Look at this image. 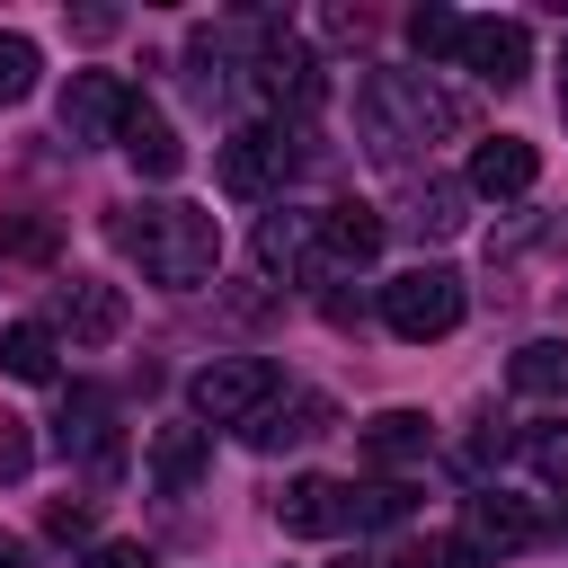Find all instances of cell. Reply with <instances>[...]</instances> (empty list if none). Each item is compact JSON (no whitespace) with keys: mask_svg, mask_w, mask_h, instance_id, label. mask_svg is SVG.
Listing matches in <instances>:
<instances>
[{"mask_svg":"<svg viewBox=\"0 0 568 568\" xmlns=\"http://www.w3.org/2000/svg\"><path fill=\"white\" fill-rule=\"evenodd\" d=\"M115 240H124V248L142 257V275L169 284V293H195V284H213V266H222V231H213L204 204H151L142 222H115Z\"/></svg>","mask_w":568,"mask_h":568,"instance_id":"6da1fadb","label":"cell"},{"mask_svg":"<svg viewBox=\"0 0 568 568\" xmlns=\"http://www.w3.org/2000/svg\"><path fill=\"white\" fill-rule=\"evenodd\" d=\"M364 124H373V151H382V160H399L408 142L453 133V124H462V106H453L444 89H426L417 71H373V80H364Z\"/></svg>","mask_w":568,"mask_h":568,"instance_id":"7a4b0ae2","label":"cell"},{"mask_svg":"<svg viewBox=\"0 0 568 568\" xmlns=\"http://www.w3.org/2000/svg\"><path fill=\"white\" fill-rule=\"evenodd\" d=\"M462 311H470V293H462V275H453V266H408V275H390V284H382V328H390V337H408V346L453 337V328H462Z\"/></svg>","mask_w":568,"mask_h":568,"instance_id":"3957f363","label":"cell"},{"mask_svg":"<svg viewBox=\"0 0 568 568\" xmlns=\"http://www.w3.org/2000/svg\"><path fill=\"white\" fill-rule=\"evenodd\" d=\"M275 390H284V373H275L266 355H222V364H204V373L186 382V408H195L204 426H248L257 408H275Z\"/></svg>","mask_w":568,"mask_h":568,"instance_id":"277c9868","label":"cell"},{"mask_svg":"<svg viewBox=\"0 0 568 568\" xmlns=\"http://www.w3.org/2000/svg\"><path fill=\"white\" fill-rule=\"evenodd\" d=\"M462 71L488 80V89H515L532 71V27L524 18H470L462 27Z\"/></svg>","mask_w":568,"mask_h":568,"instance_id":"5b68a950","label":"cell"},{"mask_svg":"<svg viewBox=\"0 0 568 568\" xmlns=\"http://www.w3.org/2000/svg\"><path fill=\"white\" fill-rule=\"evenodd\" d=\"M124 115H133V89L115 71H71V89H62V133L71 142H124Z\"/></svg>","mask_w":568,"mask_h":568,"instance_id":"8992f818","label":"cell"},{"mask_svg":"<svg viewBox=\"0 0 568 568\" xmlns=\"http://www.w3.org/2000/svg\"><path fill=\"white\" fill-rule=\"evenodd\" d=\"M275 524L284 532H302V541H328V532H355V488L346 479H284V497H275Z\"/></svg>","mask_w":568,"mask_h":568,"instance_id":"52a82bcc","label":"cell"},{"mask_svg":"<svg viewBox=\"0 0 568 568\" xmlns=\"http://www.w3.org/2000/svg\"><path fill=\"white\" fill-rule=\"evenodd\" d=\"M284 169H293V142H284V133H266V124H248V133H231V142H222V186H231L240 204L275 195V186H284Z\"/></svg>","mask_w":568,"mask_h":568,"instance_id":"ba28073f","label":"cell"},{"mask_svg":"<svg viewBox=\"0 0 568 568\" xmlns=\"http://www.w3.org/2000/svg\"><path fill=\"white\" fill-rule=\"evenodd\" d=\"M390 240V222L373 204H328L320 213V275H346V266H373Z\"/></svg>","mask_w":568,"mask_h":568,"instance_id":"9c48e42d","label":"cell"},{"mask_svg":"<svg viewBox=\"0 0 568 568\" xmlns=\"http://www.w3.org/2000/svg\"><path fill=\"white\" fill-rule=\"evenodd\" d=\"M541 524H532V506L524 497H506V488H479L470 506H462V541L479 550V559H506V550H524Z\"/></svg>","mask_w":568,"mask_h":568,"instance_id":"30bf717a","label":"cell"},{"mask_svg":"<svg viewBox=\"0 0 568 568\" xmlns=\"http://www.w3.org/2000/svg\"><path fill=\"white\" fill-rule=\"evenodd\" d=\"M257 266H266V275H320V213L275 204V213L257 222Z\"/></svg>","mask_w":568,"mask_h":568,"instance_id":"8fae6325","label":"cell"},{"mask_svg":"<svg viewBox=\"0 0 568 568\" xmlns=\"http://www.w3.org/2000/svg\"><path fill=\"white\" fill-rule=\"evenodd\" d=\"M257 89L275 98V106H293V115H311L320 98H328V80H320V62L293 44V36H275L266 53H257Z\"/></svg>","mask_w":568,"mask_h":568,"instance_id":"7c38bea8","label":"cell"},{"mask_svg":"<svg viewBox=\"0 0 568 568\" xmlns=\"http://www.w3.org/2000/svg\"><path fill=\"white\" fill-rule=\"evenodd\" d=\"M532 178H541V151L524 133H488L470 151V195H532Z\"/></svg>","mask_w":568,"mask_h":568,"instance_id":"4fadbf2b","label":"cell"},{"mask_svg":"<svg viewBox=\"0 0 568 568\" xmlns=\"http://www.w3.org/2000/svg\"><path fill=\"white\" fill-rule=\"evenodd\" d=\"M328 426H337V408H328L320 390H302V399H284V408H257V417L240 426V444L284 453V444H311V435H328Z\"/></svg>","mask_w":568,"mask_h":568,"instance_id":"5bb4252c","label":"cell"},{"mask_svg":"<svg viewBox=\"0 0 568 568\" xmlns=\"http://www.w3.org/2000/svg\"><path fill=\"white\" fill-rule=\"evenodd\" d=\"M53 311H62V328H71V346H106V337L124 328V293H115V284H89V275H71Z\"/></svg>","mask_w":568,"mask_h":568,"instance_id":"9a60e30c","label":"cell"},{"mask_svg":"<svg viewBox=\"0 0 568 568\" xmlns=\"http://www.w3.org/2000/svg\"><path fill=\"white\" fill-rule=\"evenodd\" d=\"M124 160H133L142 178H178V169H186V142H178V124H169L160 106L133 98V115H124Z\"/></svg>","mask_w":568,"mask_h":568,"instance_id":"2e32d148","label":"cell"},{"mask_svg":"<svg viewBox=\"0 0 568 568\" xmlns=\"http://www.w3.org/2000/svg\"><path fill=\"white\" fill-rule=\"evenodd\" d=\"M53 355H62V337L44 320H9L0 328V373L9 382H53Z\"/></svg>","mask_w":568,"mask_h":568,"instance_id":"e0dca14e","label":"cell"},{"mask_svg":"<svg viewBox=\"0 0 568 568\" xmlns=\"http://www.w3.org/2000/svg\"><path fill=\"white\" fill-rule=\"evenodd\" d=\"M506 382H515L524 399H568V337H532V346L506 364Z\"/></svg>","mask_w":568,"mask_h":568,"instance_id":"ac0fdd59","label":"cell"},{"mask_svg":"<svg viewBox=\"0 0 568 568\" xmlns=\"http://www.w3.org/2000/svg\"><path fill=\"white\" fill-rule=\"evenodd\" d=\"M195 470H204V426H160L151 435V479L160 488H186Z\"/></svg>","mask_w":568,"mask_h":568,"instance_id":"d6986e66","label":"cell"},{"mask_svg":"<svg viewBox=\"0 0 568 568\" xmlns=\"http://www.w3.org/2000/svg\"><path fill=\"white\" fill-rule=\"evenodd\" d=\"M364 453H373V462H417V453H426V417H417V408H382V417L364 426Z\"/></svg>","mask_w":568,"mask_h":568,"instance_id":"ffe728a7","label":"cell"},{"mask_svg":"<svg viewBox=\"0 0 568 568\" xmlns=\"http://www.w3.org/2000/svg\"><path fill=\"white\" fill-rule=\"evenodd\" d=\"M462 27L470 18H453V9H408V44H417V62H462Z\"/></svg>","mask_w":568,"mask_h":568,"instance_id":"44dd1931","label":"cell"},{"mask_svg":"<svg viewBox=\"0 0 568 568\" xmlns=\"http://www.w3.org/2000/svg\"><path fill=\"white\" fill-rule=\"evenodd\" d=\"M36 71H44V53H36V36H0V106H18V98H36Z\"/></svg>","mask_w":568,"mask_h":568,"instance_id":"7402d4cb","label":"cell"},{"mask_svg":"<svg viewBox=\"0 0 568 568\" xmlns=\"http://www.w3.org/2000/svg\"><path fill=\"white\" fill-rule=\"evenodd\" d=\"M408 222H417L426 240L462 231V186H453V178H426V186H417V213H408Z\"/></svg>","mask_w":568,"mask_h":568,"instance_id":"603a6c76","label":"cell"},{"mask_svg":"<svg viewBox=\"0 0 568 568\" xmlns=\"http://www.w3.org/2000/svg\"><path fill=\"white\" fill-rule=\"evenodd\" d=\"M524 462H532L550 488H568V426H532V435H524Z\"/></svg>","mask_w":568,"mask_h":568,"instance_id":"cb8c5ba5","label":"cell"},{"mask_svg":"<svg viewBox=\"0 0 568 568\" xmlns=\"http://www.w3.org/2000/svg\"><path fill=\"white\" fill-rule=\"evenodd\" d=\"M399 568H479V550H470L462 532H426V541H417Z\"/></svg>","mask_w":568,"mask_h":568,"instance_id":"d4e9b609","label":"cell"},{"mask_svg":"<svg viewBox=\"0 0 568 568\" xmlns=\"http://www.w3.org/2000/svg\"><path fill=\"white\" fill-rule=\"evenodd\" d=\"M399 515H408V488H390V479L355 488V532H364V524H399Z\"/></svg>","mask_w":568,"mask_h":568,"instance_id":"484cf974","label":"cell"},{"mask_svg":"<svg viewBox=\"0 0 568 568\" xmlns=\"http://www.w3.org/2000/svg\"><path fill=\"white\" fill-rule=\"evenodd\" d=\"M44 524H53L62 541H80V532H89L98 515H89V497H53V506H44Z\"/></svg>","mask_w":568,"mask_h":568,"instance_id":"4316f807","label":"cell"},{"mask_svg":"<svg viewBox=\"0 0 568 568\" xmlns=\"http://www.w3.org/2000/svg\"><path fill=\"white\" fill-rule=\"evenodd\" d=\"M89 568H160V559H151L142 541H98V550H89Z\"/></svg>","mask_w":568,"mask_h":568,"instance_id":"83f0119b","label":"cell"},{"mask_svg":"<svg viewBox=\"0 0 568 568\" xmlns=\"http://www.w3.org/2000/svg\"><path fill=\"white\" fill-rule=\"evenodd\" d=\"M0 568H27V541L18 532H0Z\"/></svg>","mask_w":568,"mask_h":568,"instance_id":"f1b7e54d","label":"cell"},{"mask_svg":"<svg viewBox=\"0 0 568 568\" xmlns=\"http://www.w3.org/2000/svg\"><path fill=\"white\" fill-rule=\"evenodd\" d=\"M346 568H390V559H346Z\"/></svg>","mask_w":568,"mask_h":568,"instance_id":"f546056e","label":"cell"},{"mask_svg":"<svg viewBox=\"0 0 568 568\" xmlns=\"http://www.w3.org/2000/svg\"><path fill=\"white\" fill-rule=\"evenodd\" d=\"M559 71H568V62H559ZM559 106H568V80H559Z\"/></svg>","mask_w":568,"mask_h":568,"instance_id":"4dcf8cb0","label":"cell"}]
</instances>
